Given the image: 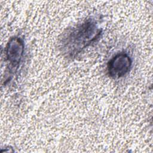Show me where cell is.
I'll return each instance as SVG.
<instances>
[{
  "label": "cell",
  "mask_w": 153,
  "mask_h": 153,
  "mask_svg": "<svg viewBox=\"0 0 153 153\" xmlns=\"http://www.w3.org/2000/svg\"><path fill=\"white\" fill-rule=\"evenodd\" d=\"M24 52V44L19 37L10 39L6 46L5 56L10 70L16 71L21 62Z\"/></svg>",
  "instance_id": "3"
},
{
  "label": "cell",
  "mask_w": 153,
  "mask_h": 153,
  "mask_svg": "<svg viewBox=\"0 0 153 153\" xmlns=\"http://www.w3.org/2000/svg\"><path fill=\"white\" fill-rule=\"evenodd\" d=\"M101 32L94 19H87L63 33L60 40V51L67 57H75L98 39Z\"/></svg>",
  "instance_id": "1"
},
{
  "label": "cell",
  "mask_w": 153,
  "mask_h": 153,
  "mask_svg": "<svg viewBox=\"0 0 153 153\" xmlns=\"http://www.w3.org/2000/svg\"><path fill=\"white\" fill-rule=\"evenodd\" d=\"M131 64V59L127 53H118L108 62V74L112 78H120L129 72Z\"/></svg>",
  "instance_id": "2"
}]
</instances>
